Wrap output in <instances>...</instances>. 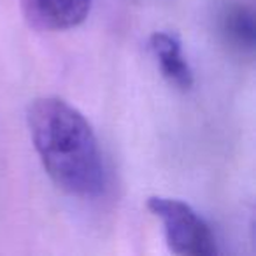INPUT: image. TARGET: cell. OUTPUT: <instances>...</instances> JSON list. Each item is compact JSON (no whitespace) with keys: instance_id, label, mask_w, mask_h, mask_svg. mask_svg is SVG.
I'll list each match as a JSON object with an SVG mask.
<instances>
[{"instance_id":"obj_2","label":"cell","mask_w":256,"mask_h":256,"mask_svg":"<svg viewBox=\"0 0 256 256\" xmlns=\"http://www.w3.org/2000/svg\"><path fill=\"white\" fill-rule=\"evenodd\" d=\"M148 209L162 221L165 240L174 252L182 256H212L216 252L209 224L182 200L150 196Z\"/></svg>"},{"instance_id":"obj_3","label":"cell","mask_w":256,"mask_h":256,"mask_svg":"<svg viewBox=\"0 0 256 256\" xmlns=\"http://www.w3.org/2000/svg\"><path fill=\"white\" fill-rule=\"evenodd\" d=\"M150 50L162 76L170 82L172 86L182 90H190L193 86V72L190 64L182 54L181 40L176 34L170 32H154L150 37Z\"/></svg>"},{"instance_id":"obj_4","label":"cell","mask_w":256,"mask_h":256,"mask_svg":"<svg viewBox=\"0 0 256 256\" xmlns=\"http://www.w3.org/2000/svg\"><path fill=\"white\" fill-rule=\"evenodd\" d=\"M90 8L92 0H28L34 22L53 30H67L81 25Z\"/></svg>"},{"instance_id":"obj_5","label":"cell","mask_w":256,"mask_h":256,"mask_svg":"<svg viewBox=\"0 0 256 256\" xmlns=\"http://www.w3.org/2000/svg\"><path fill=\"white\" fill-rule=\"evenodd\" d=\"M218 23L224 42L234 50L242 53H251L254 50V11L251 6L235 0L226 2L220 11Z\"/></svg>"},{"instance_id":"obj_1","label":"cell","mask_w":256,"mask_h":256,"mask_svg":"<svg viewBox=\"0 0 256 256\" xmlns=\"http://www.w3.org/2000/svg\"><path fill=\"white\" fill-rule=\"evenodd\" d=\"M30 137L53 182L68 195L92 198L106 188V167L93 128L58 96H40L26 110Z\"/></svg>"}]
</instances>
